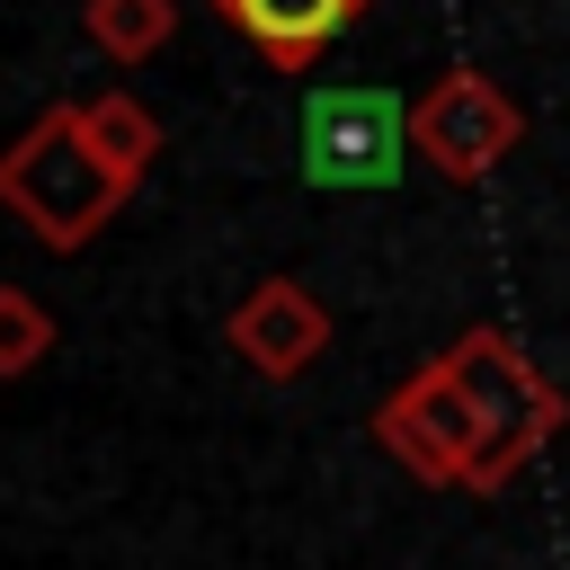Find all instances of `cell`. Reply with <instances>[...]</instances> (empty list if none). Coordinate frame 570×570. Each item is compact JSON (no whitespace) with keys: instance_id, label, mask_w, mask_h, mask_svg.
Here are the masks:
<instances>
[{"instance_id":"obj_1","label":"cell","mask_w":570,"mask_h":570,"mask_svg":"<svg viewBox=\"0 0 570 570\" xmlns=\"http://www.w3.org/2000/svg\"><path fill=\"white\" fill-rule=\"evenodd\" d=\"M134 187L98 160V142H89V125H80V107H45L18 142H0V205L53 249V258H71V249H89L107 223H116V205H125Z\"/></svg>"},{"instance_id":"obj_2","label":"cell","mask_w":570,"mask_h":570,"mask_svg":"<svg viewBox=\"0 0 570 570\" xmlns=\"http://www.w3.org/2000/svg\"><path fill=\"white\" fill-rule=\"evenodd\" d=\"M445 374L463 383V401H472V419H481L472 499H499V481H517V472L570 428V392H561L499 321H472V330L445 347Z\"/></svg>"},{"instance_id":"obj_3","label":"cell","mask_w":570,"mask_h":570,"mask_svg":"<svg viewBox=\"0 0 570 570\" xmlns=\"http://www.w3.org/2000/svg\"><path fill=\"white\" fill-rule=\"evenodd\" d=\"M410 169V98L365 80V89H312L303 98V178L338 196H374Z\"/></svg>"},{"instance_id":"obj_4","label":"cell","mask_w":570,"mask_h":570,"mask_svg":"<svg viewBox=\"0 0 570 570\" xmlns=\"http://www.w3.org/2000/svg\"><path fill=\"white\" fill-rule=\"evenodd\" d=\"M517 142H525V107L490 71H445L410 98V151L454 187H481Z\"/></svg>"},{"instance_id":"obj_5","label":"cell","mask_w":570,"mask_h":570,"mask_svg":"<svg viewBox=\"0 0 570 570\" xmlns=\"http://www.w3.org/2000/svg\"><path fill=\"white\" fill-rule=\"evenodd\" d=\"M374 445L428 481V490H472V454H481V419L463 401V383L445 374V356H428L419 374H401L383 401H374Z\"/></svg>"},{"instance_id":"obj_6","label":"cell","mask_w":570,"mask_h":570,"mask_svg":"<svg viewBox=\"0 0 570 570\" xmlns=\"http://www.w3.org/2000/svg\"><path fill=\"white\" fill-rule=\"evenodd\" d=\"M223 338H232V356H240L249 374H267V383H303V374L330 356V303H321L303 276H258V285L232 303Z\"/></svg>"},{"instance_id":"obj_7","label":"cell","mask_w":570,"mask_h":570,"mask_svg":"<svg viewBox=\"0 0 570 570\" xmlns=\"http://www.w3.org/2000/svg\"><path fill=\"white\" fill-rule=\"evenodd\" d=\"M214 9H223L276 71H312V62H321L374 0H214Z\"/></svg>"},{"instance_id":"obj_8","label":"cell","mask_w":570,"mask_h":570,"mask_svg":"<svg viewBox=\"0 0 570 570\" xmlns=\"http://www.w3.org/2000/svg\"><path fill=\"white\" fill-rule=\"evenodd\" d=\"M80 125H89L98 160H107L125 187H142V169L160 160V116H151L134 89H98V98H80Z\"/></svg>"},{"instance_id":"obj_9","label":"cell","mask_w":570,"mask_h":570,"mask_svg":"<svg viewBox=\"0 0 570 570\" xmlns=\"http://www.w3.org/2000/svg\"><path fill=\"white\" fill-rule=\"evenodd\" d=\"M80 27L107 62H151L178 36V0H80Z\"/></svg>"},{"instance_id":"obj_10","label":"cell","mask_w":570,"mask_h":570,"mask_svg":"<svg viewBox=\"0 0 570 570\" xmlns=\"http://www.w3.org/2000/svg\"><path fill=\"white\" fill-rule=\"evenodd\" d=\"M53 356V312L27 294V285H0V383L36 374Z\"/></svg>"}]
</instances>
